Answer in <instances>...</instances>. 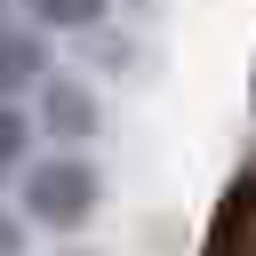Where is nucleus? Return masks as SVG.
Instances as JSON below:
<instances>
[{
    "instance_id": "nucleus-1",
    "label": "nucleus",
    "mask_w": 256,
    "mask_h": 256,
    "mask_svg": "<svg viewBox=\"0 0 256 256\" xmlns=\"http://www.w3.org/2000/svg\"><path fill=\"white\" fill-rule=\"evenodd\" d=\"M16 200H24V224H40V232H80V224L96 216V200H104V176H96V160H88L80 144H64V152H48V160H32V168L16 176Z\"/></svg>"
},
{
    "instance_id": "nucleus-2",
    "label": "nucleus",
    "mask_w": 256,
    "mask_h": 256,
    "mask_svg": "<svg viewBox=\"0 0 256 256\" xmlns=\"http://www.w3.org/2000/svg\"><path fill=\"white\" fill-rule=\"evenodd\" d=\"M32 96H40V136H56V144H88L96 120H104V112H96V88H88L80 72H48Z\"/></svg>"
},
{
    "instance_id": "nucleus-3",
    "label": "nucleus",
    "mask_w": 256,
    "mask_h": 256,
    "mask_svg": "<svg viewBox=\"0 0 256 256\" xmlns=\"http://www.w3.org/2000/svg\"><path fill=\"white\" fill-rule=\"evenodd\" d=\"M48 24L40 16H0V96H32L48 80Z\"/></svg>"
},
{
    "instance_id": "nucleus-4",
    "label": "nucleus",
    "mask_w": 256,
    "mask_h": 256,
    "mask_svg": "<svg viewBox=\"0 0 256 256\" xmlns=\"http://www.w3.org/2000/svg\"><path fill=\"white\" fill-rule=\"evenodd\" d=\"M200 248H208V256H248V248H256V168H240V176L224 184V200H216Z\"/></svg>"
},
{
    "instance_id": "nucleus-5",
    "label": "nucleus",
    "mask_w": 256,
    "mask_h": 256,
    "mask_svg": "<svg viewBox=\"0 0 256 256\" xmlns=\"http://www.w3.org/2000/svg\"><path fill=\"white\" fill-rule=\"evenodd\" d=\"M32 136H40V128H32V112H24L16 96H0V184L32 168Z\"/></svg>"
},
{
    "instance_id": "nucleus-6",
    "label": "nucleus",
    "mask_w": 256,
    "mask_h": 256,
    "mask_svg": "<svg viewBox=\"0 0 256 256\" xmlns=\"http://www.w3.org/2000/svg\"><path fill=\"white\" fill-rule=\"evenodd\" d=\"M48 32H88V24H104V0H24Z\"/></svg>"
},
{
    "instance_id": "nucleus-7",
    "label": "nucleus",
    "mask_w": 256,
    "mask_h": 256,
    "mask_svg": "<svg viewBox=\"0 0 256 256\" xmlns=\"http://www.w3.org/2000/svg\"><path fill=\"white\" fill-rule=\"evenodd\" d=\"M8 248H24V224H16L8 208H0V256H8Z\"/></svg>"
},
{
    "instance_id": "nucleus-8",
    "label": "nucleus",
    "mask_w": 256,
    "mask_h": 256,
    "mask_svg": "<svg viewBox=\"0 0 256 256\" xmlns=\"http://www.w3.org/2000/svg\"><path fill=\"white\" fill-rule=\"evenodd\" d=\"M248 104H256V72H248Z\"/></svg>"
}]
</instances>
